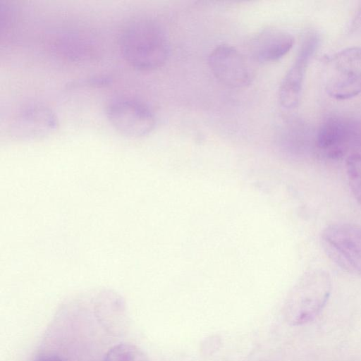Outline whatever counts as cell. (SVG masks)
Returning a JSON list of instances; mask_svg holds the SVG:
<instances>
[{
    "label": "cell",
    "mask_w": 361,
    "mask_h": 361,
    "mask_svg": "<svg viewBox=\"0 0 361 361\" xmlns=\"http://www.w3.org/2000/svg\"><path fill=\"white\" fill-rule=\"evenodd\" d=\"M209 68L214 76L231 88L249 85L252 74L244 56L235 47L221 44L215 47L208 57Z\"/></svg>",
    "instance_id": "cell-7"
},
{
    "label": "cell",
    "mask_w": 361,
    "mask_h": 361,
    "mask_svg": "<svg viewBox=\"0 0 361 361\" xmlns=\"http://www.w3.org/2000/svg\"><path fill=\"white\" fill-rule=\"evenodd\" d=\"M295 43L288 32L276 27H267L258 32L251 39L252 57L259 62H273L286 55Z\"/></svg>",
    "instance_id": "cell-9"
},
{
    "label": "cell",
    "mask_w": 361,
    "mask_h": 361,
    "mask_svg": "<svg viewBox=\"0 0 361 361\" xmlns=\"http://www.w3.org/2000/svg\"><path fill=\"white\" fill-rule=\"evenodd\" d=\"M348 128L343 121L331 118L319 127L317 134V143L323 149H332L340 145L346 138Z\"/></svg>",
    "instance_id": "cell-10"
},
{
    "label": "cell",
    "mask_w": 361,
    "mask_h": 361,
    "mask_svg": "<svg viewBox=\"0 0 361 361\" xmlns=\"http://www.w3.org/2000/svg\"><path fill=\"white\" fill-rule=\"evenodd\" d=\"M119 48L124 60L140 71L161 67L170 53V44L162 27L151 19H137L122 31Z\"/></svg>",
    "instance_id": "cell-1"
},
{
    "label": "cell",
    "mask_w": 361,
    "mask_h": 361,
    "mask_svg": "<svg viewBox=\"0 0 361 361\" xmlns=\"http://www.w3.org/2000/svg\"><path fill=\"white\" fill-rule=\"evenodd\" d=\"M319 39L314 32H309L305 36L292 65L281 82L279 90V102L287 110L295 109L300 103L305 72L317 50Z\"/></svg>",
    "instance_id": "cell-6"
},
{
    "label": "cell",
    "mask_w": 361,
    "mask_h": 361,
    "mask_svg": "<svg viewBox=\"0 0 361 361\" xmlns=\"http://www.w3.org/2000/svg\"><path fill=\"white\" fill-rule=\"evenodd\" d=\"M330 275L321 269L306 272L293 288L286 305L285 315L293 326L313 320L324 309L330 297Z\"/></svg>",
    "instance_id": "cell-2"
},
{
    "label": "cell",
    "mask_w": 361,
    "mask_h": 361,
    "mask_svg": "<svg viewBox=\"0 0 361 361\" xmlns=\"http://www.w3.org/2000/svg\"><path fill=\"white\" fill-rule=\"evenodd\" d=\"M347 180L350 190L361 204V154L354 153L348 157L345 161Z\"/></svg>",
    "instance_id": "cell-12"
},
{
    "label": "cell",
    "mask_w": 361,
    "mask_h": 361,
    "mask_svg": "<svg viewBox=\"0 0 361 361\" xmlns=\"http://www.w3.org/2000/svg\"><path fill=\"white\" fill-rule=\"evenodd\" d=\"M104 361H147V357L137 346L124 343L109 348Z\"/></svg>",
    "instance_id": "cell-11"
},
{
    "label": "cell",
    "mask_w": 361,
    "mask_h": 361,
    "mask_svg": "<svg viewBox=\"0 0 361 361\" xmlns=\"http://www.w3.org/2000/svg\"><path fill=\"white\" fill-rule=\"evenodd\" d=\"M38 361H63L56 355H48L40 358Z\"/></svg>",
    "instance_id": "cell-13"
},
{
    "label": "cell",
    "mask_w": 361,
    "mask_h": 361,
    "mask_svg": "<svg viewBox=\"0 0 361 361\" xmlns=\"http://www.w3.org/2000/svg\"><path fill=\"white\" fill-rule=\"evenodd\" d=\"M324 88L329 97L345 100L361 93V48H345L325 61Z\"/></svg>",
    "instance_id": "cell-3"
},
{
    "label": "cell",
    "mask_w": 361,
    "mask_h": 361,
    "mask_svg": "<svg viewBox=\"0 0 361 361\" xmlns=\"http://www.w3.org/2000/svg\"><path fill=\"white\" fill-rule=\"evenodd\" d=\"M58 119L49 107L38 104L20 109L12 118L9 130L11 136L20 140H35L54 133Z\"/></svg>",
    "instance_id": "cell-8"
},
{
    "label": "cell",
    "mask_w": 361,
    "mask_h": 361,
    "mask_svg": "<svg viewBox=\"0 0 361 361\" xmlns=\"http://www.w3.org/2000/svg\"><path fill=\"white\" fill-rule=\"evenodd\" d=\"M108 121L119 133L130 137H140L154 128L156 118L145 104L128 98L116 99L106 107Z\"/></svg>",
    "instance_id": "cell-5"
},
{
    "label": "cell",
    "mask_w": 361,
    "mask_h": 361,
    "mask_svg": "<svg viewBox=\"0 0 361 361\" xmlns=\"http://www.w3.org/2000/svg\"><path fill=\"white\" fill-rule=\"evenodd\" d=\"M328 257L344 271L361 276V226L335 223L326 226L320 235Z\"/></svg>",
    "instance_id": "cell-4"
}]
</instances>
